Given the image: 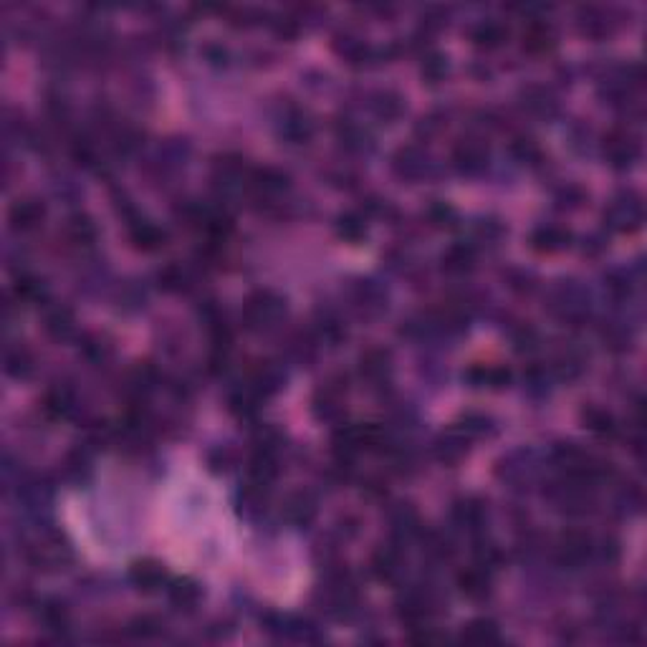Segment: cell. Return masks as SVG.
Masks as SVG:
<instances>
[{
    "instance_id": "cell-1",
    "label": "cell",
    "mask_w": 647,
    "mask_h": 647,
    "mask_svg": "<svg viewBox=\"0 0 647 647\" xmlns=\"http://www.w3.org/2000/svg\"><path fill=\"white\" fill-rule=\"evenodd\" d=\"M463 642H468V645H491V642H498L496 624L488 622V619H475L463 632Z\"/></svg>"
},
{
    "instance_id": "cell-2",
    "label": "cell",
    "mask_w": 647,
    "mask_h": 647,
    "mask_svg": "<svg viewBox=\"0 0 647 647\" xmlns=\"http://www.w3.org/2000/svg\"><path fill=\"white\" fill-rule=\"evenodd\" d=\"M132 579H134V584H137L139 590L155 592L157 587L162 584V579H165V574H162V569L157 564L145 561V564H137L132 569Z\"/></svg>"
},
{
    "instance_id": "cell-3",
    "label": "cell",
    "mask_w": 647,
    "mask_h": 647,
    "mask_svg": "<svg viewBox=\"0 0 647 647\" xmlns=\"http://www.w3.org/2000/svg\"><path fill=\"white\" fill-rule=\"evenodd\" d=\"M40 215H43V208L35 205V202H18L16 208H13L11 218L18 228H31L33 223H38Z\"/></svg>"
},
{
    "instance_id": "cell-4",
    "label": "cell",
    "mask_w": 647,
    "mask_h": 647,
    "mask_svg": "<svg viewBox=\"0 0 647 647\" xmlns=\"http://www.w3.org/2000/svg\"><path fill=\"white\" fill-rule=\"evenodd\" d=\"M170 597H172V602L179 607V609H182V607L190 609V607L197 602V597H200V592H197V587L192 582H177L172 587V595Z\"/></svg>"
},
{
    "instance_id": "cell-5",
    "label": "cell",
    "mask_w": 647,
    "mask_h": 647,
    "mask_svg": "<svg viewBox=\"0 0 647 647\" xmlns=\"http://www.w3.org/2000/svg\"><path fill=\"white\" fill-rule=\"evenodd\" d=\"M460 590L463 595L473 597V599H478V597H483L485 592H488V582H485L483 574L478 572H468L460 577Z\"/></svg>"
}]
</instances>
